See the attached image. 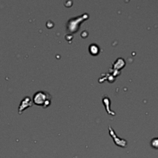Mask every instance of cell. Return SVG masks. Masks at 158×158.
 Wrapping results in <instances>:
<instances>
[{
  "label": "cell",
  "instance_id": "7a4b0ae2",
  "mask_svg": "<svg viewBox=\"0 0 158 158\" xmlns=\"http://www.w3.org/2000/svg\"><path fill=\"white\" fill-rule=\"evenodd\" d=\"M32 105L33 102L31 100L30 98L28 97V96H26L21 101V103H20L19 109H18V113L19 114H21L24 110L26 109L27 108L32 107Z\"/></svg>",
  "mask_w": 158,
  "mask_h": 158
},
{
  "label": "cell",
  "instance_id": "6da1fadb",
  "mask_svg": "<svg viewBox=\"0 0 158 158\" xmlns=\"http://www.w3.org/2000/svg\"><path fill=\"white\" fill-rule=\"evenodd\" d=\"M51 96L49 93L43 91H40L34 94L33 102L38 106L46 108L50 105Z\"/></svg>",
  "mask_w": 158,
  "mask_h": 158
}]
</instances>
